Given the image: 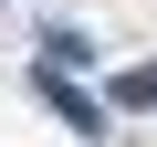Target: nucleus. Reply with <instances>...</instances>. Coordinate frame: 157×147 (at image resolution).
<instances>
[{"instance_id": "1", "label": "nucleus", "mask_w": 157, "mask_h": 147, "mask_svg": "<svg viewBox=\"0 0 157 147\" xmlns=\"http://www.w3.org/2000/svg\"><path fill=\"white\" fill-rule=\"evenodd\" d=\"M42 95H52V105H63V126H84V137H105V116H94V105H84V95H73V84H63V74H42Z\"/></svg>"}]
</instances>
